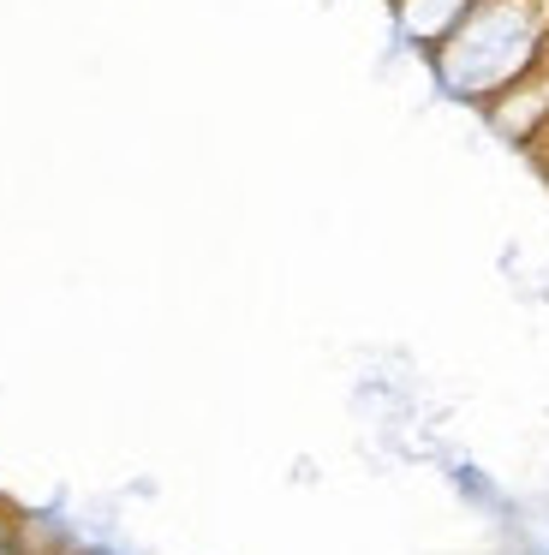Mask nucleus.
<instances>
[{"instance_id": "nucleus-1", "label": "nucleus", "mask_w": 549, "mask_h": 555, "mask_svg": "<svg viewBox=\"0 0 549 555\" xmlns=\"http://www.w3.org/2000/svg\"><path fill=\"white\" fill-rule=\"evenodd\" d=\"M12 550H18V543H12V519L0 514V555H12Z\"/></svg>"}]
</instances>
